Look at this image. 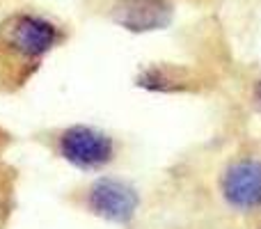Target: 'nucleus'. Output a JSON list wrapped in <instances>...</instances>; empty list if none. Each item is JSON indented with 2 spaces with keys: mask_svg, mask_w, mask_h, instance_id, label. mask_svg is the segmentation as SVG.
<instances>
[{
  "mask_svg": "<svg viewBox=\"0 0 261 229\" xmlns=\"http://www.w3.org/2000/svg\"><path fill=\"white\" fill-rule=\"evenodd\" d=\"M254 229H261V222H259V225H257V227H254Z\"/></svg>",
  "mask_w": 261,
  "mask_h": 229,
  "instance_id": "nucleus-9",
  "label": "nucleus"
},
{
  "mask_svg": "<svg viewBox=\"0 0 261 229\" xmlns=\"http://www.w3.org/2000/svg\"><path fill=\"white\" fill-rule=\"evenodd\" d=\"M60 39V32L53 23L39 16H14L3 28V44L21 58L37 60L46 55Z\"/></svg>",
  "mask_w": 261,
  "mask_h": 229,
  "instance_id": "nucleus-4",
  "label": "nucleus"
},
{
  "mask_svg": "<svg viewBox=\"0 0 261 229\" xmlns=\"http://www.w3.org/2000/svg\"><path fill=\"white\" fill-rule=\"evenodd\" d=\"M58 151L69 165L85 172H99L115 161L117 144L106 131L87 124H73L58 138Z\"/></svg>",
  "mask_w": 261,
  "mask_h": 229,
  "instance_id": "nucleus-2",
  "label": "nucleus"
},
{
  "mask_svg": "<svg viewBox=\"0 0 261 229\" xmlns=\"http://www.w3.org/2000/svg\"><path fill=\"white\" fill-rule=\"evenodd\" d=\"M85 209L113 225H128L140 209V193L117 176H99L85 190Z\"/></svg>",
  "mask_w": 261,
  "mask_h": 229,
  "instance_id": "nucleus-3",
  "label": "nucleus"
},
{
  "mask_svg": "<svg viewBox=\"0 0 261 229\" xmlns=\"http://www.w3.org/2000/svg\"><path fill=\"white\" fill-rule=\"evenodd\" d=\"M3 140H5V135H3V133H0V142H3Z\"/></svg>",
  "mask_w": 261,
  "mask_h": 229,
  "instance_id": "nucleus-8",
  "label": "nucleus"
},
{
  "mask_svg": "<svg viewBox=\"0 0 261 229\" xmlns=\"http://www.w3.org/2000/svg\"><path fill=\"white\" fill-rule=\"evenodd\" d=\"M110 18L128 32L165 30L174 18L172 0H117Z\"/></svg>",
  "mask_w": 261,
  "mask_h": 229,
  "instance_id": "nucleus-5",
  "label": "nucleus"
},
{
  "mask_svg": "<svg viewBox=\"0 0 261 229\" xmlns=\"http://www.w3.org/2000/svg\"><path fill=\"white\" fill-rule=\"evenodd\" d=\"M254 104L261 108V81H257V85H254Z\"/></svg>",
  "mask_w": 261,
  "mask_h": 229,
  "instance_id": "nucleus-7",
  "label": "nucleus"
},
{
  "mask_svg": "<svg viewBox=\"0 0 261 229\" xmlns=\"http://www.w3.org/2000/svg\"><path fill=\"white\" fill-rule=\"evenodd\" d=\"M220 197L236 213H261V156H234L218 179Z\"/></svg>",
  "mask_w": 261,
  "mask_h": 229,
  "instance_id": "nucleus-1",
  "label": "nucleus"
},
{
  "mask_svg": "<svg viewBox=\"0 0 261 229\" xmlns=\"http://www.w3.org/2000/svg\"><path fill=\"white\" fill-rule=\"evenodd\" d=\"M138 85L149 92H165V94H176V92H202L206 85V78L199 71L186 67V64H151L142 69L138 76Z\"/></svg>",
  "mask_w": 261,
  "mask_h": 229,
  "instance_id": "nucleus-6",
  "label": "nucleus"
}]
</instances>
